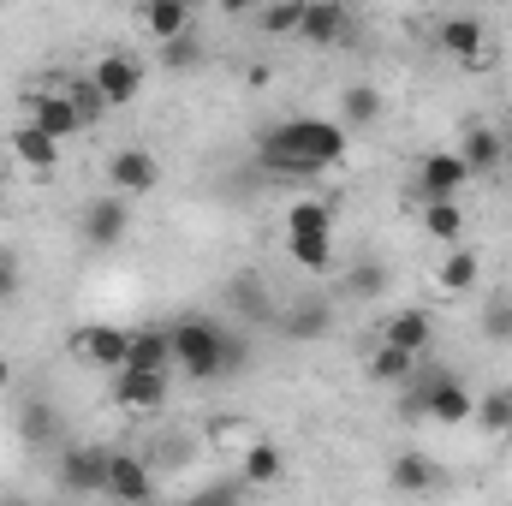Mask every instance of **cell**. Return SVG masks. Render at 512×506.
Masks as SVG:
<instances>
[{
  "label": "cell",
  "mask_w": 512,
  "mask_h": 506,
  "mask_svg": "<svg viewBox=\"0 0 512 506\" xmlns=\"http://www.w3.org/2000/svg\"><path fill=\"white\" fill-rule=\"evenodd\" d=\"M352 36V12L340 0H304L298 12V42L304 48H340Z\"/></svg>",
  "instance_id": "cell-14"
},
{
  "label": "cell",
  "mask_w": 512,
  "mask_h": 506,
  "mask_svg": "<svg viewBox=\"0 0 512 506\" xmlns=\"http://www.w3.org/2000/svg\"><path fill=\"white\" fill-rule=\"evenodd\" d=\"M54 435H60V411H54V399H24L18 405V441L24 447H54Z\"/></svg>",
  "instance_id": "cell-24"
},
{
  "label": "cell",
  "mask_w": 512,
  "mask_h": 506,
  "mask_svg": "<svg viewBox=\"0 0 512 506\" xmlns=\"http://www.w3.org/2000/svg\"><path fill=\"white\" fill-rule=\"evenodd\" d=\"M417 221H423V233H429V239H441L447 251L465 239V209H459V203H423V209H417Z\"/></svg>",
  "instance_id": "cell-29"
},
{
  "label": "cell",
  "mask_w": 512,
  "mask_h": 506,
  "mask_svg": "<svg viewBox=\"0 0 512 506\" xmlns=\"http://www.w3.org/2000/svg\"><path fill=\"white\" fill-rule=\"evenodd\" d=\"M108 459H114V447H102V441L66 447L60 453V489L66 495H102L108 489Z\"/></svg>",
  "instance_id": "cell-12"
},
{
  "label": "cell",
  "mask_w": 512,
  "mask_h": 506,
  "mask_svg": "<svg viewBox=\"0 0 512 506\" xmlns=\"http://www.w3.org/2000/svg\"><path fill=\"white\" fill-rule=\"evenodd\" d=\"M12 292H18V256H12V251H0V304H6Z\"/></svg>",
  "instance_id": "cell-35"
},
{
  "label": "cell",
  "mask_w": 512,
  "mask_h": 506,
  "mask_svg": "<svg viewBox=\"0 0 512 506\" xmlns=\"http://www.w3.org/2000/svg\"><path fill=\"white\" fill-rule=\"evenodd\" d=\"M239 477H245L251 489H274V483L286 477V453H280L274 441H251L245 459H239Z\"/></svg>",
  "instance_id": "cell-26"
},
{
  "label": "cell",
  "mask_w": 512,
  "mask_h": 506,
  "mask_svg": "<svg viewBox=\"0 0 512 506\" xmlns=\"http://www.w3.org/2000/svg\"><path fill=\"white\" fill-rule=\"evenodd\" d=\"M346 149H352V131L328 114H292L256 137V161L268 173H286V179H316V173L340 167Z\"/></svg>",
  "instance_id": "cell-1"
},
{
  "label": "cell",
  "mask_w": 512,
  "mask_h": 506,
  "mask_svg": "<svg viewBox=\"0 0 512 506\" xmlns=\"http://www.w3.org/2000/svg\"><path fill=\"white\" fill-rule=\"evenodd\" d=\"M108 191L114 197H149V191H161V155L155 149H143V143H120L114 155H108Z\"/></svg>",
  "instance_id": "cell-7"
},
{
  "label": "cell",
  "mask_w": 512,
  "mask_h": 506,
  "mask_svg": "<svg viewBox=\"0 0 512 506\" xmlns=\"http://www.w3.org/2000/svg\"><path fill=\"white\" fill-rule=\"evenodd\" d=\"M167 376H143V370H114V405L126 411V417H149V411H161L167 405Z\"/></svg>",
  "instance_id": "cell-17"
},
{
  "label": "cell",
  "mask_w": 512,
  "mask_h": 506,
  "mask_svg": "<svg viewBox=\"0 0 512 506\" xmlns=\"http://www.w3.org/2000/svg\"><path fill=\"white\" fill-rule=\"evenodd\" d=\"M227 298H233V304H239V316H251V322L268 316V292H262V280H251V274H239V280L227 286Z\"/></svg>",
  "instance_id": "cell-32"
},
{
  "label": "cell",
  "mask_w": 512,
  "mask_h": 506,
  "mask_svg": "<svg viewBox=\"0 0 512 506\" xmlns=\"http://www.w3.org/2000/svg\"><path fill=\"white\" fill-rule=\"evenodd\" d=\"M286 256L304 274H328L334 268V203L328 197H298L286 209Z\"/></svg>",
  "instance_id": "cell-3"
},
{
  "label": "cell",
  "mask_w": 512,
  "mask_h": 506,
  "mask_svg": "<svg viewBox=\"0 0 512 506\" xmlns=\"http://www.w3.org/2000/svg\"><path fill=\"white\" fill-rule=\"evenodd\" d=\"M298 12H304V0L262 6V12H256V30H262V36H298Z\"/></svg>",
  "instance_id": "cell-31"
},
{
  "label": "cell",
  "mask_w": 512,
  "mask_h": 506,
  "mask_svg": "<svg viewBox=\"0 0 512 506\" xmlns=\"http://www.w3.org/2000/svg\"><path fill=\"white\" fill-rule=\"evenodd\" d=\"M453 155L465 161V173H471V179H477V173H495V167L507 161V131L489 126V120H471V126L459 131Z\"/></svg>",
  "instance_id": "cell-15"
},
{
  "label": "cell",
  "mask_w": 512,
  "mask_h": 506,
  "mask_svg": "<svg viewBox=\"0 0 512 506\" xmlns=\"http://www.w3.org/2000/svg\"><path fill=\"white\" fill-rule=\"evenodd\" d=\"M126 370H143V376H173V334H167V328H131Z\"/></svg>",
  "instance_id": "cell-20"
},
{
  "label": "cell",
  "mask_w": 512,
  "mask_h": 506,
  "mask_svg": "<svg viewBox=\"0 0 512 506\" xmlns=\"http://www.w3.org/2000/svg\"><path fill=\"white\" fill-rule=\"evenodd\" d=\"M382 346H393V352H411V358H423L429 352V340H435V316L423 310V304H405V310H393L382 322V334H376Z\"/></svg>",
  "instance_id": "cell-16"
},
{
  "label": "cell",
  "mask_w": 512,
  "mask_h": 506,
  "mask_svg": "<svg viewBox=\"0 0 512 506\" xmlns=\"http://www.w3.org/2000/svg\"><path fill=\"white\" fill-rule=\"evenodd\" d=\"M197 60H203L197 36H185V42H167V48H161V66H173V72H185V66H197Z\"/></svg>",
  "instance_id": "cell-34"
},
{
  "label": "cell",
  "mask_w": 512,
  "mask_h": 506,
  "mask_svg": "<svg viewBox=\"0 0 512 506\" xmlns=\"http://www.w3.org/2000/svg\"><path fill=\"white\" fill-rule=\"evenodd\" d=\"M137 24L149 30L155 48H167V42H185V36H191L197 12H191L185 0H143V6H137Z\"/></svg>",
  "instance_id": "cell-18"
},
{
  "label": "cell",
  "mask_w": 512,
  "mask_h": 506,
  "mask_svg": "<svg viewBox=\"0 0 512 506\" xmlns=\"http://www.w3.org/2000/svg\"><path fill=\"white\" fill-rule=\"evenodd\" d=\"M280 328H286V340H328V334H334V304L310 292V298H298V304L286 310Z\"/></svg>",
  "instance_id": "cell-22"
},
{
  "label": "cell",
  "mask_w": 512,
  "mask_h": 506,
  "mask_svg": "<svg viewBox=\"0 0 512 506\" xmlns=\"http://www.w3.org/2000/svg\"><path fill=\"white\" fill-rule=\"evenodd\" d=\"M346 292H352L358 304H370V298H382V292H387V262H376V256H364V262H352V268H346Z\"/></svg>",
  "instance_id": "cell-30"
},
{
  "label": "cell",
  "mask_w": 512,
  "mask_h": 506,
  "mask_svg": "<svg viewBox=\"0 0 512 506\" xmlns=\"http://www.w3.org/2000/svg\"><path fill=\"white\" fill-rule=\"evenodd\" d=\"M483 334L501 340V346H512V298H489V304H483Z\"/></svg>",
  "instance_id": "cell-33"
},
{
  "label": "cell",
  "mask_w": 512,
  "mask_h": 506,
  "mask_svg": "<svg viewBox=\"0 0 512 506\" xmlns=\"http://www.w3.org/2000/svg\"><path fill=\"white\" fill-rule=\"evenodd\" d=\"M435 48L441 54H453L459 66H471V72H483V66H495V36H489V24L477 18V12H447L441 24H435Z\"/></svg>",
  "instance_id": "cell-5"
},
{
  "label": "cell",
  "mask_w": 512,
  "mask_h": 506,
  "mask_svg": "<svg viewBox=\"0 0 512 506\" xmlns=\"http://www.w3.org/2000/svg\"><path fill=\"white\" fill-rule=\"evenodd\" d=\"M387 483H393L399 495H429V489H441V465H435L429 453L405 447V453H393V465H387Z\"/></svg>",
  "instance_id": "cell-19"
},
{
  "label": "cell",
  "mask_w": 512,
  "mask_h": 506,
  "mask_svg": "<svg viewBox=\"0 0 512 506\" xmlns=\"http://www.w3.org/2000/svg\"><path fill=\"white\" fill-rule=\"evenodd\" d=\"M471 411H477V393L453 370H429V376L405 381V417H429V423L459 429V423H471Z\"/></svg>",
  "instance_id": "cell-4"
},
{
  "label": "cell",
  "mask_w": 512,
  "mask_h": 506,
  "mask_svg": "<svg viewBox=\"0 0 512 506\" xmlns=\"http://www.w3.org/2000/svg\"><path fill=\"white\" fill-rule=\"evenodd\" d=\"M382 120V90L376 84H346L340 90V126L346 131H364Z\"/></svg>",
  "instance_id": "cell-27"
},
{
  "label": "cell",
  "mask_w": 512,
  "mask_h": 506,
  "mask_svg": "<svg viewBox=\"0 0 512 506\" xmlns=\"http://www.w3.org/2000/svg\"><path fill=\"white\" fill-rule=\"evenodd\" d=\"M185 506H239V489H227V483H221V489H203V495H191Z\"/></svg>",
  "instance_id": "cell-36"
},
{
  "label": "cell",
  "mask_w": 512,
  "mask_h": 506,
  "mask_svg": "<svg viewBox=\"0 0 512 506\" xmlns=\"http://www.w3.org/2000/svg\"><path fill=\"white\" fill-rule=\"evenodd\" d=\"M471 423H477L483 435L507 441V435H512V381H495L489 393H477V411H471Z\"/></svg>",
  "instance_id": "cell-25"
},
{
  "label": "cell",
  "mask_w": 512,
  "mask_h": 506,
  "mask_svg": "<svg viewBox=\"0 0 512 506\" xmlns=\"http://www.w3.org/2000/svg\"><path fill=\"white\" fill-rule=\"evenodd\" d=\"M465 185H471V173H465V161L453 155V143L417 155V167H411V191H417V203H459Z\"/></svg>",
  "instance_id": "cell-6"
},
{
  "label": "cell",
  "mask_w": 512,
  "mask_h": 506,
  "mask_svg": "<svg viewBox=\"0 0 512 506\" xmlns=\"http://www.w3.org/2000/svg\"><path fill=\"white\" fill-rule=\"evenodd\" d=\"M84 78H90V90L102 96V108H131V102L143 96V66H137L131 54H120V48H114V54H96Z\"/></svg>",
  "instance_id": "cell-8"
},
{
  "label": "cell",
  "mask_w": 512,
  "mask_h": 506,
  "mask_svg": "<svg viewBox=\"0 0 512 506\" xmlns=\"http://www.w3.org/2000/svg\"><path fill=\"white\" fill-rule=\"evenodd\" d=\"M364 376L370 381H382V387H405V381L417 376V358L411 352H393V346H370V358H364Z\"/></svg>",
  "instance_id": "cell-28"
},
{
  "label": "cell",
  "mask_w": 512,
  "mask_h": 506,
  "mask_svg": "<svg viewBox=\"0 0 512 506\" xmlns=\"http://www.w3.org/2000/svg\"><path fill=\"white\" fill-rule=\"evenodd\" d=\"M114 506H149L155 501V465L143 459V453H126V447H114V459H108V489H102Z\"/></svg>",
  "instance_id": "cell-13"
},
{
  "label": "cell",
  "mask_w": 512,
  "mask_h": 506,
  "mask_svg": "<svg viewBox=\"0 0 512 506\" xmlns=\"http://www.w3.org/2000/svg\"><path fill=\"white\" fill-rule=\"evenodd\" d=\"M126 233H131V203L126 197L102 191V197H90V203L78 209V239H84L90 251H114Z\"/></svg>",
  "instance_id": "cell-9"
},
{
  "label": "cell",
  "mask_w": 512,
  "mask_h": 506,
  "mask_svg": "<svg viewBox=\"0 0 512 506\" xmlns=\"http://www.w3.org/2000/svg\"><path fill=\"white\" fill-rule=\"evenodd\" d=\"M0 506H36L30 495H0Z\"/></svg>",
  "instance_id": "cell-38"
},
{
  "label": "cell",
  "mask_w": 512,
  "mask_h": 506,
  "mask_svg": "<svg viewBox=\"0 0 512 506\" xmlns=\"http://www.w3.org/2000/svg\"><path fill=\"white\" fill-rule=\"evenodd\" d=\"M72 358L78 364H90V370H126L131 358V328H114V322H84V328H72Z\"/></svg>",
  "instance_id": "cell-10"
},
{
  "label": "cell",
  "mask_w": 512,
  "mask_h": 506,
  "mask_svg": "<svg viewBox=\"0 0 512 506\" xmlns=\"http://www.w3.org/2000/svg\"><path fill=\"white\" fill-rule=\"evenodd\" d=\"M167 334H173V370L185 381H221L245 370V358H251L245 334H233L209 316H179V322H167Z\"/></svg>",
  "instance_id": "cell-2"
},
{
  "label": "cell",
  "mask_w": 512,
  "mask_h": 506,
  "mask_svg": "<svg viewBox=\"0 0 512 506\" xmlns=\"http://www.w3.org/2000/svg\"><path fill=\"white\" fill-rule=\"evenodd\" d=\"M477 280H483V256L465 251V245H453V251L441 256V268H435V286H441L447 298H465V292H477Z\"/></svg>",
  "instance_id": "cell-23"
},
{
  "label": "cell",
  "mask_w": 512,
  "mask_h": 506,
  "mask_svg": "<svg viewBox=\"0 0 512 506\" xmlns=\"http://www.w3.org/2000/svg\"><path fill=\"white\" fill-rule=\"evenodd\" d=\"M24 108H30V126H36V131H48L54 143H72V137L84 131V114L72 108L66 84H36V90L24 96Z\"/></svg>",
  "instance_id": "cell-11"
},
{
  "label": "cell",
  "mask_w": 512,
  "mask_h": 506,
  "mask_svg": "<svg viewBox=\"0 0 512 506\" xmlns=\"http://www.w3.org/2000/svg\"><path fill=\"white\" fill-rule=\"evenodd\" d=\"M6 387H12V358L0 352V393H6Z\"/></svg>",
  "instance_id": "cell-37"
},
{
  "label": "cell",
  "mask_w": 512,
  "mask_h": 506,
  "mask_svg": "<svg viewBox=\"0 0 512 506\" xmlns=\"http://www.w3.org/2000/svg\"><path fill=\"white\" fill-rule=\"evenodd\" d=\"M6 143H12V155H18L30 173H54V167H60V155H66V143H54L48 131H36L30 120H18Z\"/></svg>",
  "instance_id": "cell-21"
}]
</instances>
